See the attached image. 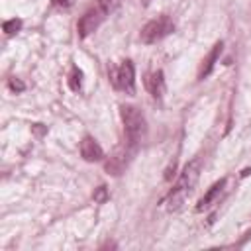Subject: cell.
Instances as JSON below:
<instances>
[{
    "label": "cell",
    "mask_w": 251,
    "mask_h": 251,
    "mask_svg": "<svg viewBox=\"0 0 251 251\" xmlns=\"http://www.w3.org/2000/svg\"><path fill=\"white\" fill-rule=\"evenodd\" d=\"M198 176H200V161L194 159V161H190V163L184 167V171L180 173L176 184L173 186V190H171V194H169V198H167L169 210H178V208L184 204V200L190 196L192 188L196 186Z\"/></svg>",
    "instance_id": "6da1fadb"
},
{
    "label": "cell",
    "mask_w": 251,
    "mask_h": 251,
    "mask_svg": "<svg viewBox=\"0 0 251 251\" xmlns=\"http://www.w3.org/2000/svg\"><path fill=\"white\" fill-rule=\"evenodd\" d=\"M120 114H122V122H124V131H126V137H127V145L135 147L145 137L147 122H145L143 114L135 106H129V104H124L120 108Z\"/></svg>",
    "instance_id": "7a4b0ae2"
},
{
    "label": "cell",
    "mask_w": 251,
    "mask_h": 251,
    "mask_svg": "<svg viewBox=\"0 0 251 251\" xmlns=\"http://www.w3.org/2000/svg\"><path fill=\"white\" fill-rule=\"evenodd\" d=\"M175 31V22L169 18V16H159L151 22H147L143 27H141V33H139V39L143 43H157L161 41L163 37H167L169 33Z\"/></svg>",
    "instance_id": "3957f363"
},
{
    "label": "cell",
    "mask_w": 251,
    "mask_h": 251,
    "mask_svg": "<svg viewBox=\"0 0 251 251\" xmlns=\"http://www.w3.org/2000/svg\"><path fill=\"white\" fill-rule=\"evenodd\" d=\"M110 80L114 84V88L124 90L127 94L135 92V73H133V65L131 61H124L120 67H112L110 69Z\"/></svg>",
    "instance_id": "277c9868"
},
{
    "label": "cell",
    "mask_w": 251,
    "mask_h": 251,
    "mask_svg": "<svg viewBox=\"0 0 251 251\" xmlns=\"http://www.w3.org/2000/svg\"><path fill=\"white\" fill-rule=\"evenodd\" d=\"M106 16H108V14H106L100 6H94V8L86 10L84 16H82V18L78 20V24H76L78 35H80V37H88L90 33H94V31L100 27V24L104 22Z\"/></svg>",
    "instance_id": "5b68a950"
},
{
    "label": "cell",
    "mask_w": 251,
    "mask_h": 251,
    "mask_svg": "<svg viewBox=\"0 0 251 251\" xmlns=\"http://www.w3.org/2000/svg\"><path fill=\"white\" fill-rule=\"evenodd\" d=\"M131 145H127V147H118L112 155H110V159H108V163H106V171L108 173H112V175H120L124 169H126V165H127V159H129V155H131Z\"/></svg>",
    "instance_id": "8992f818"
},
{
    "label": "cell",
    "mask_w": 251,
    "mask_h": 251,
    "mask_svg": "<svg viewBox=\"0 0 251 251\" xmlns=\"http://www.w3.org/2000/svg\"><path fill=\"white\" fill-rule=\"evenodd\" d=\"M80 157L84 161H88V163L104 159V151H102V147L98 145V141L92 135H84L82 137V141H80Z\"/></svg>",
    "instance_id": "52a82bcc"
},
{
    "label": "cell",
    "mask_w": 251,
    "mask_h": 251,
    "mask_svg": "<svg viewBox=\"0 0 251 251\" xmlns=\"http://www.w3.org/2000/svg\"><path fill=\"white\" fill-rule=\"evenodd\" d=\"M145 88L151 92L153 98H161L165 92V76L163 71H153L145 76Z\"/></svg>",
    "instance_id": "ba28073f"
},
{
    "label": "cell",
    "mask_w": 251,
    "mask_h": 251,
    "mask_svg": "<svg viewBox=\"0 0 251 251\" xmlns=\"http://www.w3.org/2000/svg\"><path fill=\"white\" fill-rule=\"evenodd\" d=\"M222 47H224V43H222V41H218V43L212 47V51L208 53V57L202 61V67H200V71H198V80H204V78L212 73V69H214L216 61H218V59H220V55H222Z\"/></svg>",
    "instance_id": "9c48e42d"
},
{
    "label": "cell",
    "mask_w": 251,
    "mask_h": 251,
    "mask_svg": "<svg viewBox=\"0 0 251 251\" xmlns=\"http://www.w3.org/2000/svg\"><path fill=\"white\" fill-rule=\"evenodd\" d=\"M224 186H226V178H222V180H218V182H214L212 186H210V190L198 200V206H196V210L198 212H202V210H206L208 206H212V202H216L218 200V196L222 194V190H224Z\"/></svg>",
    "instance_id": "30bf717a"
},
{
    "label": "cell",
    "mask_w": 251,
    "mask_h": 251,
    "mask_svg": "<svg viewBox=\"0 0 251 251\" xmlns=\"http://www.w3.org/2000/svg\"><path fill=\"white\" fill-rule=\"evenodd\" d=\"M69 86L73 90H80V86H82V71L78 67H73L71 76H69Z\"/></svg>",
    "instance_id": "8fae6325"
},
{
    "label": "cell",
    "mask_w": 251,
    "mask_h": 251,
    "mask_svg": "<svg viewBox=\"0 0 251 251\" xmlns=\"http://www.w3.org/2000/svg\"><path fill=\"white\" fill-rule=\"evenodd\" d=\"M2 29H4V33H6V35H14V33H18V31L22 29V20L14 18V20H8V22H4Z\"/></svg>",
    "instance_id": "7c38bea8"
},
{
    "label": "cell",
    "mask_w": 251,
    "mask_h": 251,
    "mask_svg": "<svg viewBox=\"0 0 251 251\" xmlns=\"http://www.w3.org/2000/svg\"><path fill=\"white\" fill-rule=\"evenodd\" d=\"M92 198H94V202H98V204H104V202L110 198V194H108V188H106L104 184H102V186H98V188L94 190Z\"/></svg>",
    "instance_id": "4fadbf2b"
},
{
    "label": "cell",
    "mask_w": 251,
    "mask_h": 251,
    "mask_svg": "<svg viewBox=\"0 0 251 251\" xmlns=\"http://www.w3.org/2000/svg\"><path fill=\"white\" fill-rule=\"evenodd\" d=\"M118 4H120V0H98V6H100L106 14H110L112 10H116Z\"/></svg>",
    "instance_id": "5bb4252c"
},
{
    "label": "cell",
    "mask_w": 251,
    "mask_h": 251,
    "mask_svg": "<svg viewBox=\"0 0 251 251\" xmlns=\"http://www.w3.org/2000/svg\"><path fill=\"white\" fill-rule=\"evenodd\" d=\"M8 86H10V90H14V92H24V90H25V84H24L20 78H10V80H8Z\"/></svg>",
    "instance_id": "9a60e30c"
},
{
    "label": "cell",
    "mask_w": 251,
    "mask_h": 251,
    "mask_svg": "<svg viewBox=\"0 0 251 251\" xmlns=\"http://www.w3.org/2000/svg\"><path fill=\"white\" fill-rule=\"evenodd\" d=\"M53 4L59 8H71L75 4V0H53Z\"/></svg>",
    "instance_id": "2e32d148"
},
{
    "label": "cell",
    "mask_w": 251,
    "mask_h": 251,
    "mask_svg": "<svg viewBox=\"0 0 251 251\" xmlns=\"http://www.w3.org/2000/svg\"><path fill=\"white\" fill-rule=\"evenodd\" d=\"M33 131L37 135H41V133H45V127H41V124H33Z\"/></svg>",
    "instance_id": "e0dca14e"
}]
</instances>
